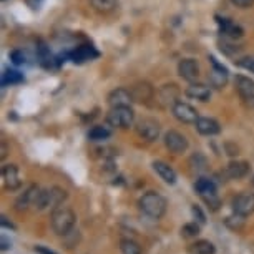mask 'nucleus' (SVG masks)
Instances as JSON below:
<instances>
[{
  "instance_id": "obj_19",
  "label": "nucleus",
  "mask_w": 254,
  "mask_h": 254,
  "mask_svg": "<svg viewBox=\"0 0 254 254\" xmlns=\"http://www.w3.org/2000/svg\"><path fill=\"white\" fill-rule=\"evenodd\" d=\"M186 95L193 100H199V102H209L211 97V90L206 87V85L201 83H191L188 88H186Z\"/></svg>"
},
{
  "instance_id": "obj_35",
  "label": "nucleus",
  "mask_w": 254,
  "mask_h": 254,
  "mask_svg": "<svg viewBox=\"0 0 254 254\" xmlns=\"http://www.w3.org/2000/svg\"><path fill=\"white\" fill-rule=\"evenodd\" d=\"M33 251H35L37 254H57L55 251H52V249L45 248V246H35L33 248Z\"/></svg>"
},
{
  "instance_id": "obj_24",
  "label": "nucleus",
  "mask_w": 254,
  "mask_h": 254,
  "mask_svg": "<svg viewBox=\"0 0 254 254\" xmlns=\"http://www.w3.org/2000/svg\"><path fill=\"white\" fill-rule=\"evenodd\" d=\"M23 81V75L17 70H5L2 73V85L8 87V85H17Z\"/></svg>"
},
{
  "instance_id": "obj_21",
  "label": "nucleus",
  "mask_w": 254,
  "mask_h": 254,
  "mask_svg": "<svg viewBox=\"0 0 254 254\" xmlns=\"http://www.w3.org/2000/svg\"><path fill=\"white\" fill-rule=\"evenodd\" d=\"M131 95L136 102H146L153 98V88L148 83H138L131 88Z\"/></svg>"
},
{
  "instance_id": "obj_36",
  "label": "nucleus",
  "mask_w": 254,
  "mask_h": 254,
  "mask_svg": "<svg viewBox=\"0 0 254 254\" xmlns=\"http://www.w3.org/2000/svg\"><path fill=\"white\" fill-rule=\"evenodd\" d=\"M0 224H2L3 229H15V224L10 223L5 216H2V219H0Z\"/></svg>"
},
{
  "instance_id": "obj_5",
  "label": "nucleus",
  "mask_w": 254,
  "mask_h": 254,
  "mask_svg": "<svg viewBox=\"0 0 254 254\" xmlns=\"http://www.w3.org/2000/svg\"><path fill=\"white\" fill-rule=\"evenodd\" d=\"M165 145L171 153L175 155H183V153L188 150V140H186L185 135H181L180 131H168L165 135Z\"/></svg>"
},
{
  "instance_id": "obj_3",
  "label": "nucleus",
  "mask_w": 254,
  "mask_h": 254,
  "mask_svg": "<svg viewBox=\"0 0 254 254\" xmlns=\"http://www.w3.org/2000/svg\"><path fill=\"white\" fill-rule=\"evenodd\" d=\"M133 120H135V113L130 107H112L107 115V122L110 127L122 128V130L130 128L133 125Z\"/></svg>"
},
{
  "instance_id": "obj_23",
  "label": "nucleus",
  "mask_w": 254,
  "mask_h": 254,
  "mask_svg": "<svg viewBox=\"0 0 254 254\" xmlns=\"http://www.w3.org/2000/svg\"><path fill=\"white\" fill-rule=\"evenodd\" d=\"M90 3L98 13H110L117 8V0H90Z\"/></svg>"
},
{
  "instance_id": "obj_33",
  "label": "nucleus",
  "mask_w": 254,
  "mask_h": 254,
  "mask_svg": "<svg viewBox=\"0 0 254 254\" xmlns=\"http://www.w3.org/2000/svg\"><path fill=\"white\" fill-rule=\"evenodd\" d=\"M191 213H193L194 219H196V221H198L199 224H204V223H206V216H204L203 211H201L199 206H196V204H194L193 208H191Z\"/></svg>"
},
{
  "instance_id": "obj_31",
  "label": "nucleus",
  "mask_w": 254,
  "mask_h": 254,
  "mask_svg": "<svg viewBox=\"0 0 254 254\" xmlns=\"http://www.w3.org/2000/svg\"><path fill=\"white\" fill-rule=\"evenodd\" d=\"M238 65L241 66V68L251 71V73H254V55L251 57H244V59H241L238 62Z\"/></svg>"
},
{
  "instance_id": "obj_29",
  "label": "nucleus",
  "mask_w": 254,
  "mask_h": 254,
  "mask_svg": "<svg viewBox=\"0 0 254 254\" xmlns=\"http://www.w3.org/2000/svg\"><path fill=\"white\" fill-rule=\"evenodd\" d=\"M243 224H244V216H241V214H238V213H234V216L226 218V226L231 229H236V231L243 228Z\"/></svg>"
},
{
  "instance_id": "obj_37",
  "label": "nucleus",
  "mask_w": 254,
  "mask_h": 254,
  "mask_svg": "<svg viewBox=\"0 0 254 254\" xmlns=\"http://www.w3.org/2000/svg\"><path fill=\"white\" fill-rule=\"evenodd\" d=\"M12 248V243L8 241L5 234H2V251H7V249H10Z\"/></svg>"
},
{
  "instance_id": "obj_12",
  "label": "nucleus",
  "mask_w": 254,
  "mask_h": 254,
  "mask_svg": "<svg viewBox=\"0 0 254 254\" xmlns=\"http://www.w3.org/2000/svg\"><path fill=\"white\" fill-rule=\"evenodd\" d=\"M194 125H196V130H198L201 135H204V136H213V135H218V133L221 131L219 123L214 118H209V117L198 118Z\"/></svg>"
},
{
  "instance_id": "obj_28",
  "label": "nucleus",
  "mask_w": 254,
  "mask_h": 254,
  "mask_svg": "<svg viewBox=\"0 0 254 254\" xmlns=\"http://www.w3.org/2000/svg\"><path fill=\"white\" fill-rule=\"evenodd\" d=\"M201 231V224L199 223H188L181 228V236L186 238V239H191V238H196Z\"/></svg>"
},
{
  "instance_id": "obj_22",
  "label": "nucleus",
  "mask_w": 254,
  "mask_h": 254,
  "mask_svg": "<svg viewBox=\"0 0 254 254\" xmlns=\"http://www.w3.org/2000/svg\"><path fill=\"white\" fill-rule=\"evenodd\" d=\"M194 188L199 193L201 198H203V196H208V194H214V193H216V185H214V181L209 180V178H199L198 181H196Z\"/></svg>"
},
{
  "instance_id": "obj_8",
  "label": "nucleus",
  "mask_w": 254,
  "mask_h": 254,
  "mask_svg": "<svg viewBox=\"0 0 254 254\" xmlns=\"http://www.w3.org/2000/svg\"><path fill=\"white\" fill-rule=\"evenodd\" d=\"M173 115L181 123H196V120L199 118L198 112H196L191 105L183 103V102H176L173 105Z\"/></svg>"
},
{
  "instance_id": "obj_6",
  "label": "nucleus",
  "mask_w": 254,
  "mask_h": 254,
  "mask_svg": "<svg viewBox=\"0 0 254 254\" xmlns=\"http://www.w3.org/2000/svg\"><path fill=\"white\" fill-rule=\"evenodd\" d=\"M211 62V71H209V81L214 88H223L228 83V70L224 68L221 64H218V60L214 57H209Z\"/></svg>"
},
{
  "instance_id": "obj_30",
  "label": "nucleus",
  "mask_w": 254,
  "mask_h": 254,
  "mask_svg": "<svg viewBox=\"0 0 254 254\" xmlns=\"http://www.w3.org/2000/svg\"><path fill=\"white\" fill-rule=\"evenodd\" d=\"M171 88H173V85H165V87L161 88V92H160V98L161 100H166V102H170V103H176L175 100H176V97H178V93L171 95L170 93Z\"/></svg>"
},
{
  "instance_id": "obj_34",
  "label": "nucleus",
  "mask_w": 254,
  "mask_h": 254,
  "mask_svg": "<svg viewBox=\"0 0 254 254\" xmlns=\"http://www.w3.org/2000/svg\"><path fill=\"white\" fill-rule=\"evenodd\" d=\"M231 2L239 8H249L254 5V0H231Z\"/></svg>"
},
{
  "instance_id": "obj_27",
  "label": "nucleus",
  "mask_w": 254,
  "mask_h": 254,
  "mask_svg": "<svg viewBox=\"0 0 254 254\" xmlns=\"http://www.w3.org/2000/svg\"><path fill=\"white\" fill-rule=\"evenodd\" d=\"M120 249H122V254H141L140 244L131 241V239H123L122 244H120Z\"/></svg>"
},
{
  "instance_id": "obj_16",
  "label": "nucleus",
  "mask_w": 254,
  "mask_h": 254,
  "mask_svg": "<svg viewBox=\"0 0 254 254\" xmlns=\"http://www.w3.org/2000/svg\"><path fill=\"white\" fill-rule=\"evenodd\" d=\"M153 170L160 175V178L168 185L176 183V171L165 161H153Z\"/></svg>"
},
{
  "instance_id": "obj_2",
  "label": "nucleus",
  "mask_w": 254,
  "mask_h": 254,
  "mask_svg": "<svg viewBox=\"0 0 254 254\" xmlns=\"http://www.w3.org/2000/svg\"><path fill=\"white\" fill-rule=\"evenodd\" d=\"M76 216L75 213L66 206H59L52 211V228L59 236H66L75 228Z\"/></svg>"
},
{
  "instance_id": "obj_11",
  "label": "nucleus",
  "mask_w": 254,
  "mask_h": 254,
  "mask_svg": "<svg viewBox=\"0 0 254 254\" xmlns=\"http://www.w3.org/2000/svg\"><path fill=\"white\" fill-rule=\"evenodd\" d=\"M178 73H180L181 78H185V80H188L193 83V81L198 80V76H199L198 62L193 60V59H183L178 65Z\"/></svg>"
},
{
  "instance_id": "obj_32",
  "label": "nucleus",
  "mask_w": 254,
  "mask_h": 254,
  "mask_svg": "<svg viewBox=\"0 0 254 254\" xmlns=\"http://www.w3.org/2000/svg\"><path fill=\"white\" fill-rule=\"evenodd\" d=\"M10 60L13 62L15 65H23L25 64V55H23V52L22 50H13L12 54H10Z\"/></svg>"
},
{
  "instance_id": "obj_10",
  "label": "nucleus",
  "mask_w": 254,
  "mask_h": 254,
  "mask_svg": "<svg viewBox=\"0 0 254 254\" xmlns=\"http://www.w3.org/2000/svg\"><path fill=\"white\" fill-rule=\"evenodd\" d=\"M236 90L246 103H254V81L249 76L238 75L236 76Z\"/></svg>"
},
{
  "instance_id": "obj_20",
  "label": "nucleus",
  "mask_w": 254,
  "mask_h": 254,
  "mask_svg": "<svg viewBox=\"0 0 254 254\" xmlns=\"http://www.w3.org/2000/svg\"><path fill=\"white\" fill-rule=\"evenodd\" d=\"M188 254H216V248H214V244L211 241L199 239V241L190 244Z\"/></svg>"
},
{
  "instance_id": "obj_15",
  "label": "nucleus",
  "mask_w": 254,
  "mask_h": 254,
  "mask_svg": "<svg viewBox=\"0 0 254 254\" xmlns=\"http://www.w3.org/2000/svg\"><path fill=\"white\" fill-rule=\"evenodd\" d=\"M249 173V163L246 161H231L226 166V171H224V176L229 180H239L244 178Z\"/></svg>"
},
{
  "instance_id": "obj_9",
  "label": "nucleus",
  "mask_w": 254,
  "mask_h": 254,
  "mask_svg": "<svg viewBox=\"0 0 254 254\" xmlns=\"http://www.w3.org/2000/svg\"><path fill=\"white\" fill-rule=\"evenodd\" d=\"M2 178L3 185L8 191H17L22 186L20 175H18V168L17 165H5L2 168Z\"/></svg>"
},
{
  "instance_id": "obj_13",
  "label": "nucleus",
  "mask_w": 254,
  "mask_h": 254,
  "mask_svg": "<svg viewBox=\"0 0 254 254\" xmlns=\"http://www.w3.org/2000/svg\"><path fill=\"white\" fill-rule=\"evenodd\" d=\"M133 102V95L130 90L127 88H115L112 93L108 95L110 107H130Z\"/></svg>"
},
{
  "instance_id": "obj_7",
  "label": "nucleus",
  "mask_w": 254,
  "mask_h": 254,
  "mask_svg": "<svg viewBox=\"0 0 254 254\" xmlns=\"http://www.w3.org/2000/svg\"><path fill=\"white\" fill-rule=\"evenodd\" d=\"M233 211L241 216L254 213V193H241L233 199Z\"/></svg>"
},
{
  "instance_id": "obj_14",
  "label": "nucleus",
  "mask_w": 254,
  "mask_h": 254,
  "mask_svg": "<svg viewBox=\"0 0 254 254\" xmlns=\"http://www.w3.org/2000/svg\"><path fill=\"white\" fill-rule=\"evenodd\" d=\"M98 57V52L93 49L92 45H81L76 47V49L70 54V59L75 62V64H85L88 60H93Z\"/></svg>"
},
{
  "instance_id": "obj_17",
  "label": "nucleus",
  "mask_w": 254,
  "mask_h": 254,
  "mask_svg": "<svg viewBox=\"0 0 254 254\" xmlns=\"http://www.w3.org/2000/svg\"><path fill=\"white\" fill-rule=\"evenodd\" d=\"M218 25L221 33H224L229 38H239L243 37V28L238 25V23L231 22L229 18H219L218 17Z\"/></svg>"
},
{
  "instance_id": "obj_4",
  "label": "nucleus",
  "mask_w": 254,
  "mask_h": 254,
  "mask_svg": "<svg viewBox=\"0 0 254 254\" xmlns=\"http://www.w3.org/2000/svg\"><path fill=\"white\" fill-rule=\"evenodd\" d=\"M160 123L153 118H141L140 122L136 123V131L143 140L146 141H155L160 136Z\"/></svg>"
},
{
  "instance_id": "obj_26",
  "label": "nucleus",
  "mask_w": 254,
  "mask_h": 254,
  "mask_svg": "<svg viewBox=\"0 0 254 254\" xmlns=\"http://www.w3.org/2000/svg\"><path fill=\"white\" fill-rule=\"evenodd\" d=\"M66 199V191L62 188H50V208L55 209Z\"/></svg>"
},
{
  "instance_id": "obj_25",
  "label": "nucleus",
  "mask_w": 254,
  "mask_h": 254,
  "mask_svg": "<svg viewBox=\"0 0 254 254\" xmlns=\"http://www.w3.org/2000/svg\"><path fill=\"white\" fill-rule=\"evenodd\" d=\"M110 136H112V131H110L107 127H93L92 130L88 131L90 141H103V140H108Z\"/></svg>"
},
{
  "instance_id": "obj_1",
  "label": "nucleus",
  "mask_w": 254,
  "mask_h": 254,
  "mask_svg": "<svg viewBox=\"0 0 254 254\" xmlns=\"http://www.w3.org/2000/svg\"><path fill=\"white\" fill-rule=\"evenodd\" d=\"M166 206H168L166 199L160 193H156V191H148L140 199L141 213L153 219H160L166 213Z\"/></svg>"
},
{
  "instance_id": "obj_18",
  "label": "nucleus",
  "mask_w": 254,
  "mask_h": 254,
  "mask_svg": "<svg viewBox=\"0 0 254 254\" xmlns=\"http://www.w3.org/2000/svg\"><path fill=\"white\" fill-rule=\"evenodd\" d=\"M38 191H40V188H38V186H35V185H32L30 188L25 190V193H23L20 198L17 199V203H15L17 211H23V209H27L28 206H33L37 194H38Z\"/></svg>"
}]
</instances>
